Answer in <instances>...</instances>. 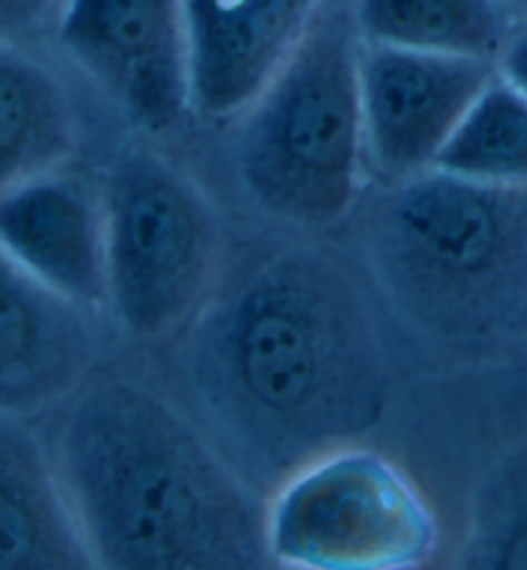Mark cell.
I'll use <instances>...</instances> for the list:
<instances>
[{
    "mask_svg": "<svg viewBox=\"0 0 527 570\" xmlns=\"http://www.w3.org/2000/svg\"><path fill=\"white\" fill-rule=\"evenodd\" d=\"M65 0H0V41L29 45L55 31Z\"/></svg>",
    "mask_w": 527,
    "mask_h": 570,
    "instance_id": "obj_17",
    "label": "cell"
},
{
    "mask_svg": "<svg viewBox=\"0 0 527 570\" xmlns=\"http://www.w3.org/2000/svg\"><path fill=\"white\" fill-rule=\"evenodd\" d=\"M495 75L497 62L479 57L414 52L361 39L358 82L368 167L387 183L430 170Z\"/></svg>",
    "mask_w": 527,
    "mask_h": 570,
    "instance_id": "obj_8",
    "label": "cell"
},
{
    "mask_svg": "<svg viewBox=\"0 0 527 570\" xmlns=\"http://www.w3.org/2000/svg\"><path fill=\"white\" fill-rule=\"evenodd\" d=\"M461 566L527 570V440L509 450L476 491Z\"/></svg>",
    "mask_w": 527,
    "mask_h": 570,
    "instance_id": "obj_16",
    "label": "cell"
},
{
    "mask_svg": "<svg viewBox=\"0 0 527 570\" xmlns=\"http://www.w3.org/2000/svg\"><path fill=\"white\" fill-rule=\"evenodd\" d=\"M365 239L383 288L435 332L489 334L527 312V186L430 167L389 183Z\"/></svg>",
    "mask_w": 527,
    "mask_h": 570,
    "instance_id": "obj_3",
    "label": "cell"
},
{
    "mask_svg": "<svg viewBox=\"0 0 527 570\" xmlns=\"http://www.w3.org/2000/svg\"><path fill=\"white\" fill-rule=\"evenodd\" d=\"M435 544L420 489L368 450L340 448L301 465L267 507V548L286 568L404 570L428 563Z\"/></svg>",
    "mask_w": 527,
    "mask_h": 570,
    "instance_id": "obj_6",
    "label": "cell"
},
{
    "mask_svg": "<svg viewBox=\"0 0 527 570\" xmlns=\"http://www.w3.org/2000/svg\"><path fill=\"white\" fill-rule=\"evenodd\" d=\"M52 33L137 129L160 137L191 114L183 0H65Z\"/></svg>",
    "mask_w": 527,
    "mask_h": 570,
    "instance_id": "obj_7",
    "label": "cell"
},
{
    "mask_svg": "<svg viewBox=\"0 0 527 570\" xmlns=\"http://www.w3.org/2000/svg\"><path fill=\"white\" fill-rule=\"evenodd\" d=\"M499 3L505 6L507 11H515L527 19V0H499Z\"/></svg>",
    "mask_w": 527,
    "mask_h": 570,
    "instance_id": "obj_19",
    "label": "cell"
},
{
    "mask_svg": "<svg viewBox=\"0 0 527 570\" xmlns=\"http://www.w3.org/2000/svg\"><path fill=\"white\" fill-rule=\"evenodd\" d=\"M353 11L328 0L286 67L240 116L242 186L271 216L340 222L361 196L365 129Z\"/></svg>",
    "mask_w": 527,
    "mask_h": 570,
    "instance_id": "obj_4",
    "label": "cell"
},
{
    "mask_svg": "<svg viewBox=\"0 0 527 570\" xmlns=\"http://www.w3.org/2000/svg\"><path fill=\"white\" fill-rule=\"evenodd\" d=\"M461 178L527 186V98L497 72L435 163Z\"/></svg>",
    "mask_w": 527,
    "mask_h": 570,
    "instance_id": "obj_15",
    "label": "cell"
},
{
    "mask_svg": "<svg viewBox=\"0 0 527 570\" xmlns=\"http://www.w3.org/2000/svg\"><path fill=\"white\" fill-rule=\"evenodd\" d=\"M90 314L0 247V414L27 419L78 393L98 347Z\"/></svg>",
    "mask_w": 527,
    "mask_h": 570,
    "instance_id": "obj_10",
    "label": "cell"
},
{
    "mask_svg": "<svg viewBox=\"0 0 527 570\" xmlns=\"http://www.w3.org/2000/svg\"><path fill=\"white\" fill-rule=\"evenodd\" d=\"M194 373L232 442L283 478L350 448L387 404L381 345L361 293L316 255L271 259L208 314Z\"/></svg>",
    "mask_w": 527,
    "mask_h": 570,
    "instance_id": "obj_1",
    "label": "cell"
},
{
    "mask_svg": "<svg viewBox=\"0 0 527 570\" xmlns=\"http://www.w3.org/2000/svg\"><path fill=\"white\" fill-rule=\"evenodd\" d=\"M78 147V116L52 67L0 41V193L55 173Z\"/></svg>",
    "mask_w": 527,
    "mask_h": 570,
    "instance_id": "obj_13",
    "label": "cell"
},
{
    "mask_svg": "<svg viewBox=\"0 0 527 570\" xmlns=\"http://www.w3.org/2000/svg\"><path fill=\"white\" fill-rule=\"evenodd\" d=\"M497 72L527 98V23L509 31L505 47L497 55Z\"/></svg>",
    "mask_w": 527,
    "mask_h": 570,
    "instance_id": "obj_18",
    "label": "cell"
},
{
    "mask_svg": "<svg viewBox=\"0 0 527 570\" xmlns=\"http://www.w3.org/2000/svg\"><path fill=\"white\" fill-rule=\"evenodd\" d=\"M55 460L96 568L273 563L261 499L186 419L139 385L104 381L78 391Z\"/></svg>",
    "mask_w": 527,
    "mask_h": 570,
    "instance_id": "obj_2",
    "label": "cell"
},
{
    "mask_svg": "<svg viewBox=\"0 0 527 570\" xmlns=\"http://www.w3.org/2000/svg\"><path fill=\"white\" fill-rule=\"evenodd\" d=\"M328 0H183L191 114L237 121L271 86Z\"/></svg>",
    "mask_w": 527,
    "mask_h": 570,
    "instance_id": "obj_9",
    "label": "cell"
},
{
    "mask_svg": "<svg viewBox=\"0 0 527 570\" xmlns=\"http://www.w3.org/2000/svg\"><path fill=\"white\" fill-rule=\"evenodd\" d=\"M96 568L57 460L23 416L0 414V570Z\"/></svg>",
    "mask_w": 527,
    "mask_h": 570,
    "instance_id": "obj_12",
    "label": "cell"
},
{
    "mask_svg": "<svg viewBox=\"0 0 527 570\" xmlns=\"http://www.w3.org/2000/svg\"><path fill=\"white\" fill-rule=\"evenodd\" d=\"M0 247L57 296L106 306L104 198L86 183L55 170L0 193Z\"/></svg>",
    "mask_w": 527,
    "mask_h": 570,
    "instance_id": "obj_11",
    "label": "cell"
},
{
    "mask_svg": "<svg viewBox=\"0 0 527 570\" xmlns=\"http://www.w3.org/2000/svg\"><path fill=\"white\" fill-rule=\"evenodd\" d=\"M100 198L106 306L131 337H165L196 312L212 278V208L194 183L153 149L116 157Z\"/></svg>",
    "mask_w": 527,
    "mask_h": 570,
    "instance_id": "obj_5",
    "label": "cell"
},
{
    "mask_svg": "<svg viewBox=\"0 0 527 570\" xmlns=\"http://www.w3.org/2000/svg\"><path fill=\"white\" fill-rule=\"evenodd\" d=\"M350 11L368 45L491 62L513 31L499 0H355Z\"/></svg>",
    "mask_w": 527,
    "mask_h": 570,
    "instance_id": "obj_14",
    "label": "cell"
}]
</instances>
